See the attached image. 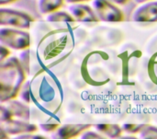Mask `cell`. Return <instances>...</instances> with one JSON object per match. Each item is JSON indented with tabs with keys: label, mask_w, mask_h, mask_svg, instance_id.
<instances>
[{
	"label": "cell",
	"mask_w": 157,
	"mask_h": 139,
	"mask_svg": "<svg viewBox=\"0 0 157 139\" xmlns=\"http://www.w3.org/2000/svg\"><path fill=\"white\" fill-rule=\"evenodd\" d=\"M26 78V73L16 56L6 58L0 65V101L16 98Z\"/></svg>",
	"instance_id": "6da1fadb"
},
{
	"label": "cell",
	"mask_w": 157,
	"mask_h": 139,
	"mask_svg": "<svg viewBox=\"0 0 157 139\" xmlns=\"http://www.w3.org/2000/svg\"><path fill=\"white\" fill-rule=\"evenodd\" d=\"M67 40L68 37L65 30H57L47 34L45 39L43 38L39 44V48L42 47L40 50V54L43 60L48 61L59 55L64 50Z\"/></svg>",
	"instance_id": "7a4b0ae2"
},
{
	"label": "cell",
	"mask_w": 157,
	"mask_h": 139,
	"mask_svg": "<svg viewBox=\"0 0 157 139\" xmlns=\"http://www.w3.org/2000/svg\"><path fill=\"white\" fill-rule=\"evenodd\" d=\"M0 42L13 50H25L30 46L31 40L29 33L21 29L2 27L0 29Z\"/></svg>",
	"instance_id": "3957f363"
},
{
	"label": "cell",
	"mask_w": 157,
	"mask_h": 139,
	"mask_svg": "<svg viewBox=\"0 0 157 139\" xmlns=\"http://www.w3.org/2000/svg\"><path fill=\"white\" fill-rule=\"evenodd\" d=\"M92 8L99 21L121 22L124 20L123 12L109 0H93Z\"/></svg>",
	"instance_id": "277c9868"
},
{
	"label": "cell",
	"mask_w": 157,
	"mask_h": 139,
	"mask_svg": "<svg viewBox=\"0 0 157 139\" xmlns=\"http://www.w3.org/2000/svg\"><path fill=\"white\" fill-rule=\"evenodd\" d=\"M33 18L27 13L15 10L12 8H0V25L9 26L21 30H28L30 28Z\"/></svg>",
	"instance_id": "5b68a950"
},
{
	"label": "cell",
	"mask_w": 157,
	"mask_h": 139,
	"mask_svg": "<svg viewBox=\"0 0 157 139\" xmlns=\"http://www.w3.org/2000/svg\"><path fill=\"white\" fill-rule=\"evenodd\" d=\"M0 128L4 129L8 135H23V134H32L38 130L37 125L28 123V121L23 120H14L10 119L8 121L0 122Z\"/></svg>",
	"instance_id": "8992f818"
},
{
	"label": "cell",
	"mask_w": 157,
	"mask_h": 139,
	"mask_svg": "<svg viewBox=\"0 0 157 139\" xmlns=\"http://www.w3.org/2000/svg\"><path fill=\"white\" fill-rule=\"evenodd\" d=\"M69 13L77 22H98L99 19L96 16L93 8L88 5L82 3H75L68 6Z\"/></svg>",
	"instance_id": "52a82bcc"
},
{
	"label": "cell",
	"mask_w": 157,
	"mask_h": 139,
	"mask_svg": "<svg viewBox=\"0 0 157 139\" xmlns=\"http://www.w3.org/2000/svg\"><path fill=\"white\" fill-rule=\"evenodd\" d=\"M135 22H157V1H148L137 7L132 14Z\"/></svg>",
	"instance_id": "ba28073f"
},
{
	"label": "cell",
	"mask_w": 157,
	"mask_h": 139,
	"mask_svg": "<svg viewBox=\"0 0 157 139\" xmlns=\"http://www.w3.org/2000/svg\"><path fill=\"white\" fill-rule=\"evenodd\" d=\"M19 61L26 75H36L43 71L38 59V55L31 50H26L19 55Z\"/></svg>",
	"instance_id": "9c48e42d"
},
{
	"label": "cell",
	"mask_w": 157,
	"mask_h": 139,
	"mask_svg": "<svg viewBox=\"0 0 157 139\" xmlns=\"http://www.w3.org/2000/svg\"><path fill=\"white\" fill-rule=\"evenodd\" d=\"M91 127V125L82 124V125H64L59 126L56 129V132L52 137V138L68 139L82 135L83 132Z\"/></svg>",
	"instance_id": "30bf717a"
},
{
	"label": "cell",
	"mask_w": 157,
	"mask_h": 139,
	"mask_svg": "<svg viewBox=\"0 0 157 139\" xmlns=\"http://www.w3.org/2000/svg\"><path fill=\"white\" fill-rule=\"evenodd\" d=\"M3 104L10 112L13 118H17V119L23 120V121H29V120L30 110L26 104L22 103L21 101H15L13 99V100H10V101L4 102Z\"/></svg>",
	"instance_id": "8fae6325"
},
{
	"label": "cell",
	"mask_w": 157,
	"mask_h": 139,
	"mask_svg": "<svg viewBox=\"0 0 157 139\" xmlns=\"http://www.w3.org/2000/svg\"><path fill=\"white\" fill-rule=\"evenodd\" d=\"M94 127L98 133L108 138H120L123 131L120 125L114 124H98L95 125Z\"/></svg>",
	"instance_id": "7c38bea8"
},
{
	"label": "cell",
	"mask_w": 157,
	"mask_h": 139,
	"mask_svg": "<svg viewBox=\"0 0 157 139\" xmlns=\"http://www.w3.org/2000/svg\"><path fill=\"white\" fill-rule=\"evenodd\" d=\"M46 21L50 23H74L75 19L66 11H53L46 17Z\"/></svg>",
	"instance_id": "4fadbf2b"
},
{
	"label": "cell",
	"mask_w": 157,
	"mask_h": 139,
	"mask_svg": "<svg viewBox=\"0 0 157 139\" xmlns=\"http://www.w3.org/2000/svg\"><path fill=\"white\" fill-rule=\"evenodd\" d=\"M64 0H39V10L41 14L46 15L58 10L63 4Z\"/></svg>",
	"instance_id": "5bb4252c"
},
{
	"label": "cell",
	"mask_w": 157,
	"mask_h": 139,
	"mask_svg": "<svg viewBox=\"0 0 157 139\" xmlns=\"http://www.w3.org/2000/svg\"><path fill=\"white\" fill-rule=\"evenodd\" d=\"M39 95H40V99L43 102H50L55 97V91H54L52 86L44 77H43L41 84H40V87Z\"/></svg>",
	"instance_id": "9a60e30c"
},
{
	"label": "cell",
	"mask_w": 157,
	"mask_h": 139,
	"mask_svg": "<svg viewBox=\"0 0 157 139\" xmlns=\"http://www.w3.org/2000/svg\"><path fill=\"white\" fill-rule=\"evenodd\" d=\"M139 137L143 139H157V127L144 125L139 133Z\"/></svg>",
	"instance_id": "2e32d148"
},
{
	"label": "cell",
	"mask_w": 157,
	"mask_h": 139,
	"mask_svg": "<svg viewBox=\"0 0 157 139\" xmlns=\"http://www.w3.org/2000/svg\"><path fill=\"white\" fill-rule=\"evenodd\" d=\"M30 87H31V81H27L21 88L20 89V99L27 104L30 103L32 101V96H31V91H30Z\"/></svg>",
	"instance_id": "e0dca14e"
},
{
	"label": "cell",
	"mask_w": 157,
	"mask_h": 139,
	"mask_svg": "<svg viewBox=\"0 0 157 139\" xmlns=\"http://www.w3.org/2000/svg\"><path fill=\"white\" fill-rule=\"evenodd\" d=\"M144 125H135V124H124L122 125V130L123 132L130 134V135H135L139 134L140 131L143 129Z\"/></svg>",
	"instance_id": "ac0fdd59"
},
{
	"label": "cell",
	"mask_w": 157,
	"mask_h": 139,
	"mask_svg": "<svg viewBox=\"0 0 157 139\" xmlns=\"http://www.w3.org/2000/svg\"><path fill=\"white\" fill-rule=\"evenodd\" d=\"M10 119H13V116L11 115L10 112L6 109V107L2 103L0 107V122L8 121Z\"/></svg>",
	"instance_id": "d6986e66"
},
{
	"label": "cell",
	"mask_w": 157,
	"mask_h": 139,
	"mask_svg": "<svg viewBox=\"0 0 157 139\" xmlns=\"http://www.w3.org/2000/svg\"><path fill=\"white\" fill-rule=\"evenodd\" d=\"M81 138L82 139H89V138H94V139H102L105 138V137L100 136V133H96V132H93V131H85L82 133V136H81Z\"/></svg>",
	"instance_id": "ffe728a7"
},
{
	"label": "cell",
	"mask_w": 157,
	"mask_h": 139,
	"mask_svg": "<svg viewBox=\"0 0 157 139\" xmlns=\"http://www.w3.org/2000/svg\"><path fill=\"white\" fill-rule=\"evenodd\" d=\"M9 54H10V52L7 49V47L3 45V44H1V46H0V61L1 62L5 61L6 58L8 57Z\"/></svg>",
	"instance_id": "44dd1931"
},
{
	"label": "cell",
	"mask_w": 157,
	"mask_h": 139,
	"mask_svg": "<svg viewBox=\"0 0 157 139\" xmlns=\"http://www.w3.org/2000/svg\"><path fill=\"white\" fill-rule=\"evenodd\" d=\"M40 129L43 132L50 133V132H53L54 130H56L59 127V125H48V124H45V125H40Z\"/></svg>",
	"instance_id": "7402d4cb"
},
{
	"label": "cell",
	"mask_w": 157,
	"mask_h": 139,
	"mask_svg": "<svg viewBox=\"0 0 157 139\" xmlns=\"http://www.w3.org/2000/svg\"><path fill=\"white\" fill-rule=\"evenodd\" d=\"M15 138L17 139H43L45 138L44 137L42 136H40V135H31L30 134H23V135H19L17 137H16Z\"/></svg>",
	"instance_id": "603a6c76"
},
{
	"label": "cell",
	"mask_w": 157,
	"mask_h": 139,
	"mask_svg": "<svg viewBox=\"0 0 157 139\" xmlns=\"http://www.w3.org/2000/svg\"><path fill=\"white\" fill-rule=\"evenodd\" d=\"M109 1L112 2V3H114V4H117V5H124L129 0H109Z\"/></svg>",
	"instance_id": "cb8c5ba5"
},
{
	"label": "cell",
	"mask_w": 157,
	"mask_h": 139,
	"mask_svg": "<svg viewBox=\"0 0 157 139\" xmlns=\"http://www.w3.org/2000/svg\"><path fill=\"white\" fill-rule=\"evenodd\" d=\"M89 0H64V2L69 3V4H75V3H83V2H87Z\"/></svg>",
	"instance_id": "d4e9b609"
},
{
	"label": "cell",
	"mask_w": 157,
	"mask_h": 139,
	"mask_svg": "<svg viewBox=\"0 0 157 139\" xmlns=\"http://www.w3.org/2000/svg\"><path fill=\"white\" fill-rule=\"evenodd\" d=\"M15 1H17V0H0V6H5V5L10 4Z\"/></svg>",
	"instance_id": "484cf974"
},
{
	"label": "cell",
	"mask_w": 157,
	"mask_h": 139,
	"mask_svg": "<svg viewBox=\"0 0 157 139\" xmlns=\"http://www.w3.org/2000/svg\"><path fill=\"white\" fill-rule=\"evenodd\" d=\"M136 3H145V2H148V1H151V0H134Z\"/></svg>",
	"instance_id": "4316f807"
}]
</instances>
